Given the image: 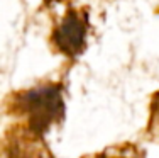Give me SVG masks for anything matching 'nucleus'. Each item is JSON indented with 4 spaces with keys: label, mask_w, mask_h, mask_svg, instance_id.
Instances as JSON below:
<instances>
[{
    "label": "nucleus",
    "mask_w": 159,
    "mask_h": 158,
    "mask_svg": "<svg viewBox=\"0 0 159 158\" xmlns=\"http://www.w3.org/2000/svg\"><path fill=\"white\" fill-rule=\"evenodd\" d=\"M88 14L83 9H68L64 19L52 31V44L66 56H76L85 50Z\"/></svg>",
    "instance_id": "2"
},
{
    "label": "nucleus",
    "mask_w": 159,
    "mask_h": 158,
    "mask_svg": "<svg viewBox=\"0 0 159 158\" xmlns=\"http://www.w3.org/2000/svg\"><path fill=\"white\" fill-rule=\"evenodd\" d=\"M12 112L25 121V129L41 136L51 126L64 117V102L61 87L46 84L14 95Z\"/></svg>",
    "instance_id": "1"
}]
</instances>
